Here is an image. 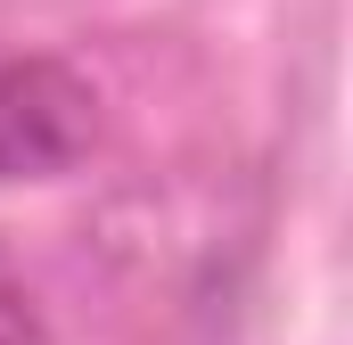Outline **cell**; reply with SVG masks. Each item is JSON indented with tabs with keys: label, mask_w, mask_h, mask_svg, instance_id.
Wrapping results in <instances>:
<instances>
[{
	"label": "cell",
	"mask_w": 353,
	"mask_h": 345,
	"mask_svg": "<svg viewBox=\"0 0 353 345\" xmlns=\"http://www.w3.org/2000/svg\"><path fill=\"white\" fill-rule=\"evenodd\" d=\"M0 345H50V329H41V313L17 296V288H0Z\"/></svg>",
	"instance_id": "1"
}]
</instances>
